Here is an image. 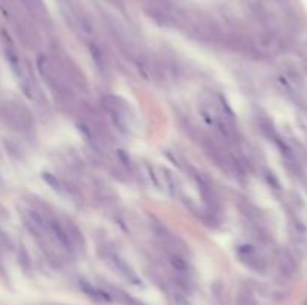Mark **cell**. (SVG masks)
<instances>
[{"label": "cell", "mask_w": 307, "mask_h": 305, "mask_svg": "<svg viewBox=\"0 0 307 305\" xmlns=\"http://www.w3.org/2000/svg\"><path fill=\"white\" fill-rule=\"evenodd\" d=\"M99 253H101L102 259H104V262H105L116 274H119L122 278H124L127 283L135 284V286L141 284V280H139V277L136 275V272L130 268V265L123 259L119 253H116L113 248H108V247H101V248H99Z\"/></svg>", "instance_id": "1"}, {"label": "cell", "mask_w": 307, "mask_h": 305, "mask_svg": "<svg viewBox=\"0 0 307 305\" xmlns=\"http://www.w3.org/2000/svg\"><path fill=\"white\" fill-rule=\"evenodd\" d=\"M167 262L174 272L176 283H179V287H186V284L192 283L193 271L187 262V259L177 250V248H167Z\"/></svg>", "instance_id": "2"}, {"label": "cell", "mask_w": 307, "mask_h": 305, "mask_svg": "<svg viewBox=\"0 0 307 305\" xmlns=\"http://www.w3.org/2000/svg\"><path fill=\"white\" fill-rule=\"evenodd\" d=\"M102 102H104V108L111 123L122 133H127L129 132V110H127L126 104H123L119 97H114V96H107V97H104Z\"/></svg>", "instance_id": "3"}, {"label": "cell", "mask_w": 307, "mask_h": 305, "mask_svg": "<svg viewBox=\"0 0 307 305\" xmlns=\"http://www.w3.org/2000/svg\"><path fill=\"white\" fill-rule=\"evenodd\" d=\"M0 117L14 127L20 129H29L32 124L30 114L26 108L15 102H8L0 108Z\"/></svg>", "instance_id": "4"}, {"label": "cell", "mask_w": 307, "mask_h": 305, "mask_svg": "<svg viewBox=\"0 0 307 305\" xmlns=\"http://www.w3.org/2000/svg\"><path fill=\"white\" fill-rule=\"evenodd\" d=\"M237 254L240 257V260L245 263L246 266H249L250 269L253 271H258V272H264L265 268H267V263L264 260V257L258 253V250L255 247L249 244L240 245L237 248Z\"/></svg>", "instance_id": "5"}, {"label": "cell", "mask_w": 307, "mask_h": 305, "mask_svg": "<svg viewBox=\"0 0 307 305\" xmlns=\"http://www.w3.org/2000/svg\"><path fill=\"white\" fill-rule=\"evenodd\" d=\"M80 287L86 295H89V298H92V299H95L98 302H111L113 301V296L107 289L96 287V286H93L92 283H89L86 280L80 281Z\"/></svg>", "instance_id": "6"}, {"label": "cell", "mask_w": 307, "mask_h": 305, "mask_svg": "<svg viewBox=\"0 0 307 305\" xmlns=\"http://www.w3.org/2000/svg\"><path fill=\"white\" fill-rule=\"evenodd\" d=\"M277 266H279V271L286 275V277H291L295 274L297 271V266H295V262L294 259L288 254V253H282L279 257H277Z\"/></svg>", "instance_id": "7"}, {"label": "cell", "mask_w": 307, "mask_h": 305, "mask_svg": "<svg viewBox=\"0 0 307 305\" xmlns=\"http://www.w3.org/2000/svg\"><path fill=\"white\" fill-rule=\"evenodd\" d=\"M237 305H258V301L250 290L242 289L237 295Z\"/></svg>", "instance_id": "8"}]
</instances>
